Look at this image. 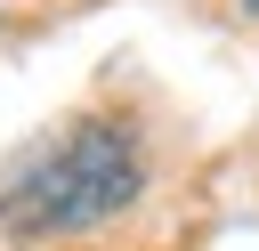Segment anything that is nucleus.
<instances>
[{
	"mask_svg": "<svg viewBox=\"0 0 259 251\" xmlns=\"http://www.w3.org/2000/svg\"><path fill=\"white\" fill-rule=\"evenodd\" d=\"M146 186V154L121 121H73L65 138L16 154L0 170V235L40 243V235H81L113 211H130Z\"/></svg>",
	"mask_w": 259,
	"mask_h": 251,
	"instance_id": "1",
	"label": "nucleus"
}]
</instances>
